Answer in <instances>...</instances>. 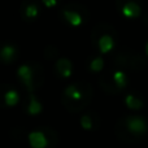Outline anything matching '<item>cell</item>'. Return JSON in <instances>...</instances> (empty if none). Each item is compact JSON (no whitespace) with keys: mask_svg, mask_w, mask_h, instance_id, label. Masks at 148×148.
<instances>
[{"mask_svg":"<svg viewBox=\"0 0 148 148\" xmlns=\"http://www.w3.org/2000/svg\"><path fill=\"white\" fill-rule=\"evenodd\" d=\"M114 133L125 143H138L148 135V118L143 114H123L117 120Z\"/></svg>","mask_w":148,"mask_h":148,"instance_id":"cell-1","label":"cell"},{"mask_svg":"<svg viewBox=\"0 0 148 148\" xmlns=\"http://www.w3.org/2000/svg\"><path fill=\"white\" fill-rule=\"evenodd\" d=\"M94 90L88 82L78 81L68 84L62 91V104L69 112H81L90 104Z\"/></svg>","mask_w":148,"mask_h":148,"instance_id":"cell-2","label":"cell"},{"mask_svg":"<svg viewBox=\"0 0 148 148\" xmlns=\"http://www.w3.org/2000/svg\"><path fill=\"white\" fill-rule=\"evenodd\" d=\"M91 43L95 52L100 55L112 53L118 46V33L110 23H97L91 33Z\"/></svg>","mask_w":148,"mask_h":148,"instance_id":"cell-3","label":"cell"},{"mask_svg":"<svg viewBox=\"0 0 148 148\" xmlns=\"http://www.w3.org/2000/svg\"><path fill=\"white\" fill-rule=\"evenodd\" d=\"M130 83L129 73L120 68H114L103 72L99 77V86L104 92L109 95H118L127 88Z\"/></svg>","mask_w":148,"mask_h":148,"instance_id":"cell-4","label":"cell"},{"mask_svg":"<svg viewBox=\"0 0 148 148\" xmlns=\"http://www.w3.org/2000/svg\"><path fill=\"white\" fill-rule=\"evenodd\" d=\"M60 17L69 26L78 27L88 21L90 12L81 3H66L60 9Z\"/></svg>","mask_w":148,"mask_h":148,"instance_id":"cell-5","label":"cell"},{"mask_svg":"<svg viewBox=\"0 0 148 148\" xmlns=\"http://www.w3.org/2000/svg\"><path fill=\"white\" fill-rule=\"evenodd\" d=\"M147 65V57L140 53H135L131 51H121L117 52L113 59V66L120 68L127 72L131 70H143Z\"/></svg>","mask_w":148,"mask_h":148,"instance_id":"cell-6","label":"cell"},{"mask_svg":"<svg viewBox=\"0 0 148 148\" xmlns=\"http://www.w3.org/2000/svg\"><path fill=\"white\" fill-rule=\"evenodd\" d=\"M27 138L31 148H51L57 143V134L48 127L34 129L29 133Z\"/></svg>","mask_w":148,"mask_h":148,"instance_id":"cell-7","label":"cell"},{"mask_svg":"<svg viewBox=\"0 0 148 148\" xmlns=\"http://www.w3.org/2000/svg\"><path fill=\"white\" fill-rule=\"evenodd\" d=\"M39 72V66L33 62H25V64L20 65L17 69V77L21 81L22 86L27 88L29 92H33L35 87L39 86V83L35 81L36 74Z\"/></svg>","mask_w":148,"mask_h":148,"instance_id":"cell-8","label":"cell"},{"mask_svg":"<svg viewBox=\"0 0 148 148\" xmlns=\"http://www.w3.org/2000/svg\"><path fill=\"white\" fill-rule=\"evenodd\" d=\"M117 12L127 20H136L142 16V5L134 0H118L116 1Z\"/></svg>","mask_w":148,"mask_h":148,"instance_id":"cell-9","label":"cell"},{"mask_svg":"<svg viewBox=\"0 0 148 148\" xmlns=\"http://www.w3.org/2000/svg\"><path fill=\"white\" fill-rule=\"evenodd\" d=\"M20 92L9 84H0V105L1 107H14L20 103Z\"/></svg>","mask_w":148,"mask_h":148,"instance_id":"cell-10","label":"cell"},{"mask_svg":"<svg viewBox=\"0 0 148 148\" xmlns=\"http://www.w3.org/2000/svg\"><path fill=\"white\" fill-rule=\"evenodd\" d=\"M79 123H81V127L86 131H96L100 127V116L97 112L95 110H87V112L82 113L81 117H79Z\"/></svg>","mask_w":148,"mask_h":148,"instance_id":"cell-11","label":"cell"},{"mask_svg":"<svg viewBox=\"0 0 148 148\" xmlns=\"http://www.w3.org/2000/svg\"><path fill=\"white\" fill-rule=\"evenodd\" d=\"M123 104L131 112H138L142 110L146 105L143 96H142L140 92L138 91H129L126 92V95L123 96Z\"/></svg>","mask_w":148,"mask_h":148,"instance_id":"cell-12","label":"cell"},{"mask_svg":"<svg viewBox=\"0 0 148 148\" xmlns=\"http://www.w3.org/2000/svg\"><path fill=\"white\" fill-rule=\"evenodd\" d=\"M18 47L13 42L0 43V61L3 64H12L18 57Z\"/></svg>","mask_w":148,"mask_h":148,"instance_id":"cell-13","label":"cell"},{"mask_svg":"<svg viewBox=\"0 0 148 148\" xmlns=\"http://www.w3.org/2000/svg\"><path fill=\"white\" fill-rule=\"evenodd\" d=\"M86 68L88 72L94 74H101L105 68V60L103 55L97 53V52L91 53L86 60Z\"/></svg>","mask_w":148,"mask_h":148,"instance_id":"cell-14","label":"cell"},{"mask_svg":"<svg viewBox=\"0 0 148 148\" xmlns=\"http://www.w3.org/2000/svg\"><path fill=\"white\" fill-rule=\"evenodd\" d=\"M39 12H40L39 4L35 1H23L21 4V10H20L21 17L25 21H27V22L35 20L39 16Z\"/></svg>","mask_w":148,"mask_h":148,"instance_id":"cell-15","label":"cell"},{"mask_svg":"<svg viewBox=\"0 0 148 148\" xmlns=\"http://www.w3.org/2000/svg\"><path fill=\"white\" fill-rule=\"evenodd\" d=\"M55 72L60 78H69L73 73V62L66 57H60L55 64Z\"/></svg>","mask_w":148,"mask_h":148,"instance_id":"cell-16","label":"cell"},{"mask_svg":"<svg viewBox=\"0 0 148 148\" xmlns=\"http://www.w3.org/2000/svg\"><path fill=\"white\" fill-rule=\"evenodd\" d=\"M42 110V103L36 99L35 94L34 92H29V101L26 103V112L29 114H38Z\"/></svg>","mask_w":148,"mask_h":148,"instance_id":"cell-17","label":"cell"},{"mask_svg":"<svg viewBox=\"0 0 148 148\" xmlns=\"http://www.w3.org/2000/svg\"><path fill=\"white\" fill-rule=\"evenodd\" d=\"M144 55H146V57L148 59V40L146 42V44H144Z\"/></svg>","mask_w":148,"mask_h":148,"instance_id":"cell-18","label":"cell"},{"mask_svg":"<svg viewBox=\"0 0 148 148\" xmlns=\"http://www.w3.org/2000/svg\"><path fill=\"white\" fill-rule=\"evenodd\" d=\"M44 4H47V5H55V4H56V1H51V3L44 1Z\"/></svg>","mask_w":148,"mask_h":148,"instance_id":"cell-19","label":"cell"}]
</instances>
